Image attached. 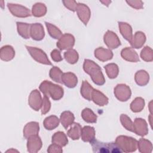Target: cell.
<instances>
[{
    "mask_svg": "<svg viewBox=\"0 0 153 153\" xmlns=\"http://www.w3.org/2000/svg\"><path fill=\"white\" fill-rule=\"evenodd\" d=\"M65 56L66 60L69 63H75L78 59L77 53L74 50H72L69 52H66L65 53Z\"/></svg>",
    "mask_w": 153,
    "mask_h": 153,
    "instance_id": "cell-27",
    "label": "cell"
},
{
    "mask_svg": "<svg viewBox=\"0 0 153 153\" xmlns=\"http://www.w3.org/2000/svg\"><path fill=\"white\" fill-rule=\"evenodd\" d=\"M63 81L65 84L70 87H74L77 82V79L75 76L74 74L71 73L65 74L64 75Z\"/></svg>",
    "mask_w": 153,
    "mask_h": 153,
    "instance_id": "cell-15",
    "label": "cell"
},
{
    "mask_svg": "<svg viewBox=\"0 0 153 153\" xmlns=\"http://www.w3.org/2000/svg\"><path fill=\"white\" fill-rule=\"evenodd\" d=\"M95 54L96 57L102 60H106L111 58L112 54L111 51L106 50H103L102 48L97 49L96 52Z\"/></svg>",
    "mask_w": 153,
    "mask_h": 153,
    "instance_id": "cell-13",
    "label": "cell"
},
{
    "mask_svg": "<svg viewBox=\"0 0 153 153\" xmlns=\"http://www.w3.org/2000/svg\"><path fill=\"white\" fill-rule=\"evenodd\" d=\"M47 11V8L44 4L37 2L32 7V14L35 16L40 17L44 16Z\"/></svg>",
    "mask_w": 153,
    "mask_h": 153,
    "instance_id": "cell-10",
    "label": "cell"
},
{
    "mask_svg": "<svg viewBox=\"0 0 153 153\" xmlns=\"http://www.w3.org/2000/svg\"><path fill=\"white\" fill-rule=\"evenodd\" d=\"M58 119L54 116L46 118L44 121L45 127L49 130L55 128L57 126H58Z\"/></svg>",
    "mask_w": 153,
    "mask_h": 153,
    "instance_id": "cell-19",
    "label": "cell"
},
{
    "mask_svg": "<svg viewBox=\"0 0 153 153\" xmlns=\"http://www.w3.org/2000/svg\"><path fill=\"white\" fill-rule=\"evenodd\" d=\"M44 106L42 109V113H45L47 111H48V109L50 108V102L48 101L47 99H45L44 101Z\"/></svg>",
    "mask_w": 153,
    "mask_h": 153,
    "instance_id": "cell-39",
    "label": "cell"
},
{
    "mask_svg": "<svg viewBox=\"0 0 153 153\" xmlns=\"http://www.w3.org/2000/svg\"><path fill=\"white\" fill-rule=\"evenodd\" d=\"M63 5L69 10L74 11L76 10L78 6V2L73 0H64L62 1Z\"/></svg>",
    "mask_w": 153,
    "mask_h": 153,
    "instance_id": "cell-28",
    "label": "cell"
},
{
    "mask_svg": "<svg viewBox=\"0 0 153 153\" xmlns=\"http://www.w3.org/2000/svg\"><path fill=\"white\" fill-rule=\"evenodd\" d=\"M40 99H41V97L39 93L36 91H33L30 94V97L29 99V103L30 106L36 110L39 109Z\"/></svg>",
    "mask_w": 153,
    "mask_h": 153,
    "instance_id": "cell-12",
    "label": "cell"
},
{
    "mask_svg": "<svg viewBox=\"0 0 153 153\" xmlns=\"http://www.w3.org/2000/svg\"><path fill=\"white\" fill-rule=\"evenodd\" d=\"M149 79V76L145 71H139L136 75V81L137 83L139 85L146 84Z\"/></svg>",
    "mask_w": 153,
    "mask_h": 153,
    "instance_id": "cell-14",
    "label": "cell"
},
{
    "mask_svg": "<svg viewBox=\"0 0 153 153\" xmlns=\"http://www.w3.org/2000/svg\"><path fill=\"white\" fill-rule=\"evenodd\" d=\"M79 128V125H76V126L74 127L73 129L71 128L72 130H71L69 131V135H70L71 136H73V137L76 136V134H77V133H78V131H79V130H78Z\"/></svg>",
    "mask_w": 153,
    "mask_h": 153,
    "instance_id": "cell-37",
    "label": "cell"
},
{
    "mask_svg": "<svg viewBox=\"0 0 153 153\" xmlns=\"http://www.w3.org/2000/svg\"><path fill=\"white\" fill-rule=\"evenodd\" d=\"M126 2L130 5L131 7L136 8V9H140L143 8V3L142 1L137 0H129V1H126Z\"/></svg>",
    "mask_w": 153,
    "mask_h": 153,
    "instance_id": "cell-33",
    "label": "cell"
},
{
    "mask_svg": "<svg viewBox=\"0 0 153 153\" xmlns=\"http://www.w3.org/2000/svg\"><path fill=\"white\" fill-rule=\"evenodd\" d=\"M106 69L109 77L110 78L116 77L118 74V68L114 64L108 65L106 66Z\"/></svg>",
    "mask_w": 153,
    "mask_h": 153,
    "instance_id": "cell-26",
    "label": "cell"
},
{
    "mask_svg": "<svg viewBox=\"0 0 153 153\" xmlns=\"http://www.w3.org/2000/svg\"><path fill=\"white\" fill-rule=\"evenodd\" d=\"M76 10L81 20L86 25L90 16V10L89 8L84 4L78 3Z\"/></svg>",
    "mask_w": 153,
    "mask_h": 153,
    "instance_id": "cell-5",
    "label": "cell"
},
{
    "mask_svg": "<svg viewBox=\"0 0 153 153\" xmlns=\"http://www.w3.org/2000/svg\"><path fill=\"white\" fill-rule=\"evenodd\" d=\"M115 93L118 99L122 101L126 100L130 96V89L125 85H118L115 88Z\"/></svg>",
    "mask_w": 153,
    "mask_h": 153,
    "instance_id": "cell-7",
    "label": "cell"
},
{
    "mask_svg": "<svg viewBox=\"0 0 153 153\" xmlns=\"http://www.w3.org/2000/svg\"><path fill=\"white\" fill-rule=\"evenodd\" d=\"M74 38L70 35H65L62 38L58 43V46L60 49L71 47L74 44Z\"/></svg>",
    "mask_w": 153,
    "mask_h": 153,
    "instance_id": "cell-9",
    "label": "cell"
},
{
    "mask_svg": "<svg viewBox=\"0 0 153 153\" xmlns=\"http://www.w3.org/2000/svg\"><path fill=\"white\" fill-rule=\"evenodd\" d=\"M62 123L65 127H67L74 120L73 115L69 112H65L62 114Z\"/></svg>",
    "mask_w": 153,
    "mask_h": 153,
    "instance_id": "cell-23",
    "label": "cell"
},
{
    "mask_svg": "<svg viewBox=\"0 0 153 153\" xmlns=\"http://www.w3.org/2000/svg\"><path fill=\"white\" fill-rule=\"evenodd\" d=\"M45 23H46V25L48 27L50 34L54 38H58L60 34V30L57 28H56L55 26L50 25V23H48L47 22Z\"/></svg>",
    "mask_w": 153,
    "mask_h": 153,
    "instance_id": "cell-31",
    "label": "cell"
},
{
    "mask_svg": "<svg viewBox=\"0 0 153 153\" xmlns=\"http://www.w3.org/2000/svg\"><path fill=\"white\" fill-rule=\"evenodd\" d=\"M42 91L47 93L48 91L51 93V97L54 99H59L63 95V90L58 85L51 84L48 82H43L40 87Z\"/></svg>",
    "mask_w": 153,
    "mask_h": 153,
    "instance_id": "cell-3",
    "label": "cell"
},
{
    "mask_svg": "<svg viewBox=\"0 0 153 153\" xmlns=\"http://www.w3.org/2000/svg\"><path fill=\"white\" fill-rule=\"evenodd\" d=\"M141 56L143 59L146 61L152 60V50L149 47H146L143 50L141 53Z\"/></svg>",
    "mask_w": 153,
    "mask_h": 153,
    "instance_id": "cell-32",
    "label": "cell"
},
{
    "mask_svg": "<svg viewBox=\"0 0 153 153\" xmlns=\"http://www.w3.org/2000/svg\"><path fill=\"white\" fill-rule=\"evenodd\" d=\"M91 144L94 152L118 153L123 152L120 146L115 143H105L93 139Z\"/></svg>",
    "mask_w": 153,
    "mask_h": 153,
    "instance_id": "cell-1",
    "label": "cell"
},
{
    "mask_svg": "<svg viewBox=\"0 0 153 153\" xmlns=\"http://www.w3.org/2000/svg\"><path fill=\"white\" fill-rule=\"evenodd\" d=\"M60 74H61V72L59 69H57V68H54L51 70L50 76H51V78H53L55 81L60 82L59 81V76H60Z\"/></svg>",
    "mask_w": 153,
    "mask_h": 153,
    "instance_id": "cell-34",
    "label": "cell"
},
{
    "mask_svg": "<svg viewBox=\"0 0 153 153\" xmlns=\"http://www.w3.org/2000/svg\"><path fill=\"white\" fill-rule=\"evenodd\" d=\"M145 40V37L143 33L137 32L135 35V38L132 45L136 48L140 47L144 43Z\"/></svg>",
    "mask_w": 153,
    "mask_h": 153,
    "instance_id": "cell-22",
    "label": "cell"
},
{
    "mask_svg": "<svg viewBox=\"0 0 153 153\" xmlns=\"http://www.w3.org/2000/svg\"><path fill=\"white\" fill-rule=\"evenodd\" d=\"M91 89H92L91 87L90 86V85L87 82H84L82 84V89H81V92L83 96L88 99H90V91Z\"/></svg>",
    "mask_w": 153,
    "mask_h": 153,
    "instance_id": "cell-29",
    "label": "cell"
},
{
    "mask_svg": "<svg viewBox=\"0 0 153 153\" xmlns=\"http://www.w3.org/2000/svg\"><path fill=\"white\" fill-rule=\"evenodd\" d=\"M38 131V125L36 123H32L28 124L25 128V133L26 134L30 132H36Z\"/></svg>",
    "mask_w": 153,
    "mask_h": 153,
    "instance_id": "cell-35",
    "label": "cell"
},
{
    "mask_svg": "<svg viewBox=\"0 0 153 153\" xmlns=\"http://www.w3.org/2000/svg\"><path fill=\"white\" fill-rule=\"evenodd\" d=\"M17 26H18L19 32L20 34L25 38H27L28 37V33H27L28 25H26L25 23H17Z\"/></svg>",
    "mask_w": 153,
    "mask_h": 153,
    "instance_id": "cell-30",
    "label": "cell"
},
{
    "mask_svg": "<svg viewBox=\"0 0 153 153\" xmlns=\"http://www.w3.org/2000/svg\"><path fill=\"white\" fill-rule=\"evenodd\" d=\"M82 117L85 121L89 123H94L96 121V116L88 109H85L83 111Z\"/></svg>",
    "mask_w": 153,
    "mask_h": 153,
    "instance_id": "cell-21",
    "label": "cell"
},
{
    "mask_svg": "<svg viewBox=\"0 0 153 153\" xmlns=\"http://www.w3.org/2000/svg\"><path fill=\"white\" fill-rule=\"evenodd\" d=\"M144 106V101L141 98H137L133 102L131 105V108L133 111L137 112L141 111V109Z\"/></svg>",
    "mask_w": 153,
    "mask_h": 153,
    "instance_id": "cell-25",
    "label": "cell"
},
{
    "mask_svg": "<svg viewBox=\"0 0 153 153\" xmlns=\"http://www.w3.org/2000/svg\"><path fill=\"white\" fill-rule=\"evenodd\" d=\"M28 50L29 51L31 55L33 56V58H35L37 61L45 64H49L50 65V62L47 59L46 55L44 54L43 51H42L40 50H38L37 48H32V47H27Z\"/></svg>",
    "mask_w": 153,
    "mask_h": 153,
    "instance_id": "cell-6",
    "label": "cell"
},
{
    "mask_svg": "<svg viewBox=\"0 0 153 153\" xmlns=\"http://www.w3.org/2000/svg\"><path fill=\"white\" fill-rule=\"evenodd\" d=\"M42 27L39 24H34L32 26V36L35 39H41L44 36Z\"/></svg>",
    "mask_w": 153,
    "mask_h": 153,
    "instance_id": "cell-11",
    "label": "cell"
},
{
    "mask_svg": "<svg viewBox=\"0 0 153 153\" xmlns=\"http://www.w3.org/2000/svg\"><path fill=\"white\" fill-rule=\"evenodd\" d=\"M85 62L84 69L85 71L91 75L94 82L97 84H103L104 79L99 68L90 60H85Z\"/></svg>",
    "mask_w": 153,
    "mask_h": 153,
    "instance_id": "cell-2",
    "label": "cell"
},
{
    "mask_svg": "<svg viewBox=\"0 0 153 153\" xmlns=\"http://www.w3.org/2000/svg\"><path fill=\"white\" fill-rule=\"evenodd\" d=\"M93 96H94V101L96 103L101 106L107 103L108 102L107 98L105 96H104L102 93L97 91V90L94 91Z\"/></svg>",
    "mask_w": 153,
    "mask_h": 153,
    "instance_id": "cell-20",
    "label": "cell"
},
{
    "mask_svg": "<svg viewBox=\"0 0 153 153\" xmlns=\"http://www.w3.org/2000/svg\"><path fill=\"white\" fill-rule=\"evenodd\" d=\"M51 56H52V58H53L55 61H59V60H61V59H62L61 57H60L59 52L57 51V50H54V51L52 52Z\"/></svg>",
    "mask_w": 153,
    "mask_h": 153,
    "instance_id": "cell-38",
    "label": "cell"
},
{
    "mask_svg": "<svg viewBox=\"0 0 153 153\" xmlns=\"http://www.w3.org/2000/svg\"><path fill=\"white\" fill-rule=\"evenodd\" d=\"M105 41L111 48H114L118 47L120 43L117 36L111 32H108L105 36Z\"/></svg>",
    "mask_w": 153,
    "mask_h": 153,
    "instance_id": "cell-8",
    "label": "cell"
},
{
    "mask_svg": "<svg viewBox=\"0 0 153 153\" xmlns=\"http://www.w3.org/2000/svg\"><path fill=\"white\" fill-rule=\"evenodd\" d=\"M100 2L106 6H108L111 3V1H100Z\"/></svg>",
    "mask_w": 153,
    "mask_h": 153,
    "instance_id": "cell-40",
    "label": "cell"
},
{
    "mask_svg": "<svg viewBox=\"0 0 153 153\" xmlns=\"http://www.w3.org/2000/svg\"><path fill=\"white\" fill-rule=\"evenodd\" d=\"M121 118L122 123L123 124L124 126H125L128 130H131V123L130 119L127 116L124 115H123Z\"/></svg>",
    "mask_w": 153,
    "mask_h": 153,
    "instance_id": "cell-36",
    "label": "cell"
},
{
    "mask_svg": "<svg viewBox=\"0 0 153 153\" xmlns=\"http://www.w3.org/2000/svg\"><path fill=\"white\" fill-rule=\"evenodd\" d=\"M135 124L137 133L139 134H145L146 133V124L144 120L137 118L135 121Z\"/></svg>",
    "mask_w": 153,
    "mask_h": 153,
    "instance_id": "cell-16",
    "label": "cell"
},
{
    "mask_svg": "<svg viewBox=\"0 0 153 153\" xmlns=\"http://www.w3.org/2000/svg\"><path fill=\"white\" fill-rule=\"evenodd\" d=\"M119 24L121 32L124 35V36L127 39H130L131 35V29L130 26L124 23H120Z\"/></svg>",
    "mask_w": 153,
    "mask_h": 153,
    "instance_id": "cell-18",
    "label": "cell"
},
{
    "mask_svg": "<svg viewBox=\"0 0 153 153\" xmlns=\"http://www.w3.org/2000/svg\"><path fill=\"white\" fill-rule=\"evenodd\" d=\"M7 6L9 10L14 16L21 17H27L30 16L29 10L20 4L8 3Z\"/></svg>",
    "mask_w": 153,
    "mask_h": 153,
    "instance_id": "cell-4",
    "label": "cell"
},
{
    "mask_svg": "<svg viewBox=\"0 0 153 153\" xmlns=\"http://www.w3.org/2000/svg\"><path fill=\"white\" fill-rule=\"evenodd\" d=\"M122 56L124 58L130 61L138 60L137 54L134 51L129 48H126L122 51Z\"/></svg>",
    "mask_w": 153,
    "mask_h": 153,
    "instance_id": "cell-17",
    "label": "cell"
},
{
    "mask_svg": "<svg viewBox=\"0 0 153 153\" xmlns=\"http://www.w3.org/2000/svg\"><path fill=\"white\" fill-rule=\"evenodd\" d=\"M1 57L5 60H9L13 58L14 56V51L11 47H5V48H2L1 50Z\"/></svg>",
    "mask_w": 153,
    "mask_h": 153,
    "instance_id": "cell-24",
    "label": "cell"
}]
</instances>
